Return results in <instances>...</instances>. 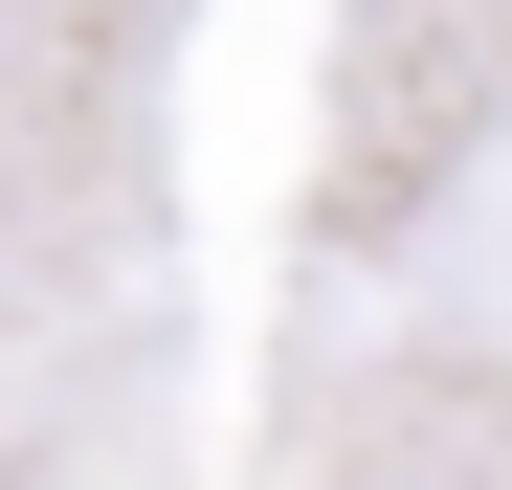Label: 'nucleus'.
<instances>
[]
</instances>
